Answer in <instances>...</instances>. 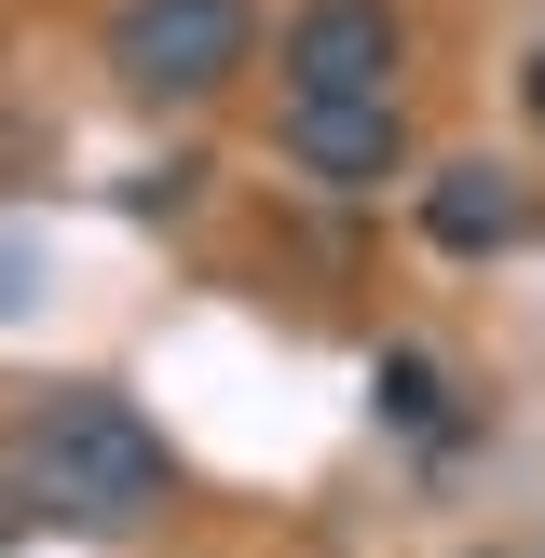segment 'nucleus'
<instances>
[{
  "mask_svg": "<svg viewBox=\"0 0 545 558\" xmlns=\"http://www.w3.org/2000/svg\"><path fill=\"white\" fill-rule=\"evenodd\" d=\"M14 518H27V490H0V545H14Z\"/></svg>",
  "mask_w": 545,
  "mask_h": 558,
  "instance_id": "nucleus-7",
  "label": "nucleus"
},
{
  "mask_svg": "<svg viewBox=\"0 0 545 558\" xmlns=\"http://www.w3.org/2000/svg\"><path fill=\"white\" fill-rule=\"evenodd\" d=\"M287 163L327 191H382L409 163V123H396V96H287Z\"/></svg>",
  "mask_w": 545,
  "mask_h": 558,
  "instance_id": "nucleus-5",
  "label": "nucleus"
},
{
  "mask_svg": "<svg viewBox=\"0 0 545 558\" xmlns=\"http://www.w3.org/2000/svg\"><path fill=\"white\" fill-rule=\"evenodd\" d=\"M259 54V0H123L109 14V82L150 109H205Z\"/></svg>",
  "mask_w": 545,
  "mask_h": 558,
  "instance_id": "nucleus-2",
  "label": "nucleus"
},
{
  "mask_svg": "<svg viewBox=\"0 0 545 558\" xmlns=\"http://www.w3.org/2000/svg\"><path fill=\"white\" fill-rule=\"evenodd\" d=\"M532 178L518 163H491V150H463V163H436L423 178V245L436 259H505V245H532Z\"/></svg>",
  "mask_w": 545,
  "mask_h": 558,
  "instance_id": "nucleus-4",
  "label": "nucleus"
},
{
  "mask_svg": "<svg viewBox=\"0 0 545 558\" xmlns=\"http://www.w3.org/2000/svg\"><path fill=\"white\" fill-rule=\"evenodd\" d=\"M272 69H287V96H396L409 27H396V0H300L272 27Z\"/></svg>",
  "mask_w": 545,
  "mask_h": 558,
  "instance_id": "nucleus-3",
  "label": "nucleus"
},
{
  "mask_svg": "<svg viewBox=\"0 0 545 558\" xmlns=\"http://www.w3.org/2000/svg\"><path fill=\"white\" fill-rule=\"evenodd\" d=\"M0 463H14L27 518H69V532H136V518L178 490V463H164L150 409L109 396V381H55V396H27Z\"/></svg>",
  "mask_w": 545,
  "mask_h": 558,
  "instance_id": "nucleus-1",
  "label": "nucleus"
},
{
  "mask_svg": "<svg viewBox=\"0 0 545 558\" xmlns=\"http://www.w3.org/2000/svg\"><path fill=\"white\" fill-rule=\"evenodd\" d=\"M518 96H532V123H545V54H532V82H518Z\"/></svg>",
  "mask_w": 545,
  "mask_h": 558,
  "instance_id": "nucleus-8",
  "label": "nucleus"
},
{
  "mask_svg": "<svg viewBox=\"0 0 545 558\" xmlns=\"http://www.w3.org/2000/svg\"><path fill=\"white\" fill-rule=\"evenodd\" d=\"M368 396H382V423H396V436H423V450L463 423V409H450V368H436L423 341H396V354H382V368H368Z\"/></svg>",
  "mask_w": 545,
  "mask_h": 558,
  "instance_id": "nucleus-6",
  "label": "nucleus"
}]
</instances>
